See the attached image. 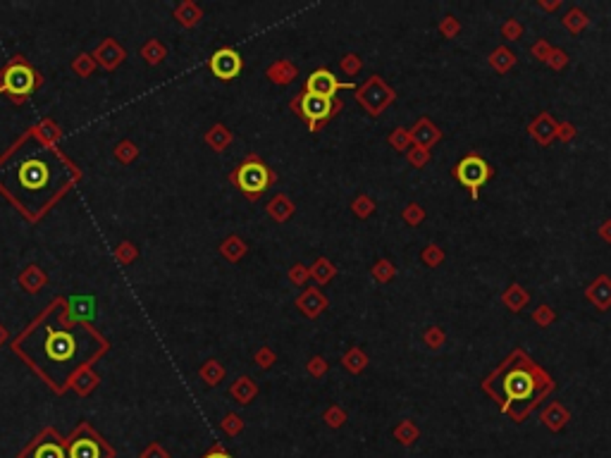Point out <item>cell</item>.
<instances>
[{
	"label": "cell",
	"instance_id": "52a82bcc",
	"mask_svg": "<svg viewBox=\"0 0 611 458\" xmlns=\"http://www.w3.org/2000/svg\"><path fill=\"white\" fill-rule=\"evenodd\" d=\"M301 113H304V117L311 120V124H316L318 120H325L330 113H332V101H330V98H323V96L306 94L304 98H301Z\"/></svg>",
	"mask_w": 611,
	"mask_h": 458
},
{
	"label": "cell",
	"instance_id": "9c48e42d",
	"mask_svg": "<svg viewBox=\"0 0 611 458\" xmlns=\"http://www.w3.org/2000/svg\"><path fill=\"white\" fill-rule=\"evenodd\" d=\"M31 86H34V74L29 67L15 65L8 72V89L13 91V94H27V91H31Z\"/></svg>",
	"mask_w": 611,
	"mask_h": 458
},
{
	"label": "cell",
	"instance_id": "5b68a950",
	"mask_svg": "<svg viewBox=\"0 0 611 458\" xmlns=\"http://www.w3.org/2000/svg\"><path fill=\"white\" fill-rule=\"evenodd\" d=\"M267 182H270V175L260 162H246L239 170V187L246 194H260L267 187Z\"/></svg>",
	"mask_w": 611,
	"mask_h": 458
},
{
	"label": "cell",
	"instance_id": "277c9868",
	"mask_svg": "<svg viewBox=\"0 0 611 458\" xmlns=\"http://www.w3.org/2000/svg\"><path fill=\"white\" fill-rule=\"evenodd\" d=\"M67 458H108V449L91 434H77L67 446Z\"/></svg>",
	"mask_w": 611,
	"mask_h": 458
},
{
	"label": "cell",
	"instance_id": "6da1fadb",
	"mask_svg": "<svg viewBox=\"0 0 611 458\" xmlns=\"http://www.w3.org/2000/svg\"><path fill=\"white\" fill-rule=\"evenodd\" d=\"M454 177L458 179V184H463V187L473 194V199H478V191L482 189V184L490 182L492 167L487 165L480 155H465V158L458 160V165L454 167Z\"/></svg>",
	"mask_w": 611,
	"mask_h": 458
},
{
	"label": "cell",
	"instance_id": "8992f818",
	"mask_svg": "<svg viewBox=\"0 0 611 458\" xmlns=\"http://www.w3.org/2000/svg\"><path fill=\"white\" fill-rule=\"evenodd\" d=\"M211 69L215 72V77L220 79H232L237 72L241 69V57L234 53V50H220L211 57Z\"/></svg>",
	"mask_w": 611,
	"mask_h": 458
},
{
	"label": "cell",
	"instance_id": "3957f363",
	"mask_svg": "<svg viewBox=\"0 0 611 458\" xmlns=\"http://www.w3.org/2000/svg\"><path fill=\"white\" fill-rule=\"evenodd\" d=\"M353 84H342V81L335 79V74L330 72V69H318V72H313L311 77H308V94L313 96H323V98H330L332 101V96L337 94L339 89H351Z\"/></svg>",
	"mask_w": 611,
	"mask_h": 458
},
{
	"label": "cell",
	"instance_id": "7c38bea8",
	"mask_svg": "<svg viewBox=\"0 0 611 458\" xmlns=\"http://www.w3.org/2000/svg\"><path fill=\"white\" fill-rule=\"evenodd\" d=\"M203 458H232V456L227 454V451H223V449H213L211 454H206Z\"/></svg>",
	"mask_w": 611,
	"mask_h": 458
},
{
	"label": "cell",
	"instance_id": "30bf717a",
	"mask_svg": "<svg viewBox=\"0 0 611 458\" xmlns=\"http://www.w3.org/2000/svg\"><path fill=\"white\" fill-rule=\"evenodd\" d=\"M31 458H67V451L62 444L57 442H43L36 446V451H34Z\"/></svg>",
	"mask_w": 611,
	"mask_h": 458
},
{
	"label": "cell",
	"instance_id": "7a4b0ae2",
	"mask_svg": "<svg viewBox=\"0 0 611 458\" xmlns=\"http://www.w3.org/2000/svg\"><path fill=\"white\" fill-rule=\"evenodd\" d=\"M17 177H20V184L22 189L27 191H34L36 194L38 189H43L50 179V170H48V162L41 160V158H34V160H24L22 167L17 170Z\"/></svg>",
	"mask_w": 611,
	"mask_h": 458
},
{
	"label": "cell",
	"instance_id": "ba28073f",
	"mask_svg": "<svg viewBox=\"0 0 611 458\" xmlns=\"http://www.w3.org/2000/svg\"><path fill=\"white\" fill-rule=\"evenodd\" d=\"M531 394H533V378L528 373L519 370V373H514L506 380V396H509L511 401H516V399H528Z\"/></svg>",
	"mask_w": 611,
	"mask_h": 458
},
{
	"label": "cell",
	"instance_id": "8fae6325",
	"mask_svg": "<svg viewBox=\"0 0 611 458\" xmlns=\"http://www.w3.org/2000/svg\"><path fill=\"white\" fill-rule=\"evenodd\" d=\"M141 458H167V454H165V451H160L158 446H150V449Z\"/></svg>",
	"mask_w": 611,
	"mask_h": 458
}]
</instances>
